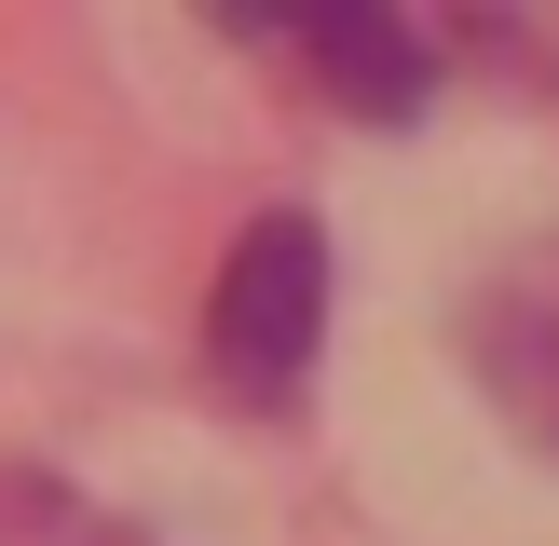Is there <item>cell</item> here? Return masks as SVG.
<instances>
[{"label": "cell", "instance_id": "obj_1", "mask_svg": "<svg viewBox=\"0 0 559 546\" xmlns=\"http://www.w3.org/2000/svg\"><path fill=\"white\" fill-rule=\"evenodd\" d=\"M314 342H328V233L300 205H260L218 260V300H205V369L218 396L246 410H287L314 382Z\"/></svg>", "mask_w": 559, "mask_h": 546}, {"label": "cell", "instance_id": "obj_2", "mask_svg": "<svg viewBox=\"0 0 559 546\" xmlns=\"http://www.w3.org/2000/svg\"><path fill=\"white\" fill-rule=\"evenodd\" d=\"M464 369L533 451H559V233L464 287Z\"/></svg>", "mask_w": 559, "mask_h": 546}, {"label": "cell", "instance_id": "obj_3", "mask_svg": "<svg viewBox=\"0 0 559 546\" xmlns=\"http://www.w3.org/2000/svg\"><path fill=\"white\" fill-rule=\"evenodd\" d=\"M287 41L328 69V96L355 109V123H409V109L437 96V41L409 14H382V0H328V14H287Z\"/></svg>", "mask_w": 559, "mask_h": 546}, {"label": "cell", "instance_id": "obj_4", "mask_svg": "<svg viewBox=\"0 0 559 546\" xmlns=\"http://www.w3.org/2000/svg\"><path fill=\"white\" fill-rule=\"evenodd\" d=\"M0 546H151L136 519L82 506L69 478H0Z\"/></svg>", "mask_w": 559, "mask_h": 546}]
</instances>
